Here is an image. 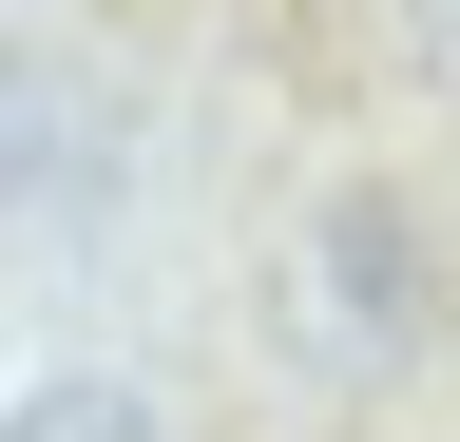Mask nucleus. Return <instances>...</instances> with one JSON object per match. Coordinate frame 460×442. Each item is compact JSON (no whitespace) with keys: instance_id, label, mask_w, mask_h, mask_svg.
<instances>
[{"instance_id":"nucleus-1","label":"nucleus","mask_w":460,"mask_h":442,"mask_svg":"<svg viewBox=\"0 0 460 442\" xmlns=\"http://www.w3.org/2000/svg\"><path fill=\"white\" fill-rule=\"evenodd\" d=\"M20 442H154V404H135V384H39Z\"/></svg>"},{"instance_id":"nucleus-2","label":"nucleus","mask_w":460,"mask_h":442,"mask_svg":"<svg viewBox=\"0 0 460 442\" xmlns=\"http://www.w3.org/2000/svg\"><path fill=\"white\" fill-rule=\"evenodd\" d=\"M422 59H441V96H460V0H422Z\"/></svg>"}]
</instances>
